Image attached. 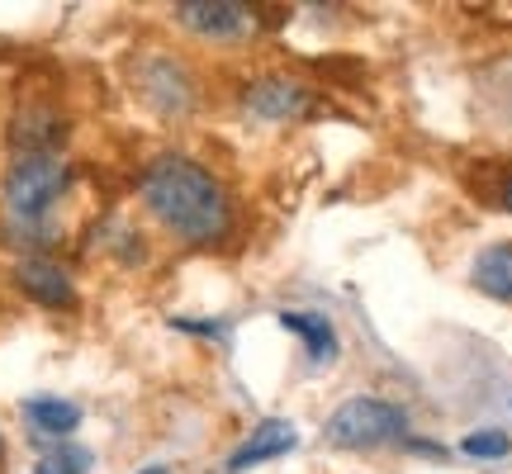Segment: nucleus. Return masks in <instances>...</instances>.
<instances>
[{
	"label": "nucleus",
	"mask_w": 512,
	"mask_h": 474,
	"mask_svg": "<svg viewBox=\"0 0 512 474\" xmlns=\"http://www.w3.org/2000/svg\"><path fill=\"white\" fill-rule=\"evenodd\" d=\"M138 204L171 242L195 247V252L223 247L238 228L233 190L185 152H157L138 171Z\"/></svg>",
	"instance_id": "nucleus-1"
},
{
	"label": "nucleus",
	"mask_w": 512,
	"mask_h": 474,
	"mask_svg": "<svg viewBox=\"0 0 512 474\" xmlns=\"http://www.w3.org/2000/svg\"><path fill=\"white\" fill-rule=\"evenodd\" d=\"M76 185V166L62 152H19L0 176V204L15 228H53V209Z\"/></svg>",
	"instance_id": "nucleus-2"
},
{
	"label": "nucleus",
	"mask_w": 512,
	"mask_h": 474,
	"mask_svg": "<svg viewBox=\"0 0 512 474\" xmlns=\"http://www.w3.org/2000/svg\"><path fill=\"white\" fill-rule=\"evenodd\" d=\"M323 432H328V441L342 446V451H375V446H389V441L408 437V413H403L399 403L366 394V399L342 403Z\"/></svg>",
	"instance_id": "nucleus-3"
},
{
	"label": "nucleus",
	"mask_w": 512,
	"mask_h": 474,
	"mask_svg": "<svg viewBox=\"0 0 512 474\" xmlns=\"http://www.w3.org/2000/svg\"><path fill=\"white\" fill-rule=\"evenodd\" d=\"M133 91L143 100L147 110L166 114V119H181V114L195 110V72L185 67L181 57L171 53H152L138 62V72H133Z\"/></svg>",
	"instance_id": "nucleus-4"
},
{
	"label": "nucleus",
	"mask_w": 512,
	"mask_h": 474,
	"mask_svg": "<svg viewBox=\"0 0 512 474\" xmlns=\"http://www.w3.org/2000/svg\"><path fill=\"white\" fill-rule=\"evenodd\" d=\"M176 24L204 43H247L256 34V10L238 0H181Z\"/></svg>",
	"instance_id": "nucleus-5"
},
{
	"label": "nucleus",
	"mask_w": 512,
	"mask_h": 474,
	"mask_svg": "<svg viewBox=\"0 0 512 474\" xmlns=\"http://www.w3.org/2000/svg\"><path fill=\"white\" fill-rule=\"evenodd\" d=\"M10 280H15V290L24 294L29 304H38V309H48V313H72L76 304H81L72 271H67L57 256H19Z\"/></svg>",
	"instance_id": "nucleus-6"
},
{
	"label": "nucleus",
	"mask_w": 512,
	"mask_h": 474,
	"mask_svg": "<svg viewBox=\"0 0 512 474\" xmlns=\"http://www.w3.org/2000/svg\"><path fill=\"white\" fill-rule=\"evenodd\" d=\"M242 105L256 119H266V124H290V119H304L313 110V95L294 76H256V81H247V91H242Z\"/></svg>",
	"instance_id": "nucleus-7"
},
{
	"label": "nucleus",
	"mask_w": 512,
	"mask_h": 474,
	"mask_svg": "<svg viewBox=\"0 0 512 474\" xmlns=\"http://www.w3.org/2000/svg\"><path fill=\"white\" fill-rule=\"evenodd\" d=\"M62 138H67V114L57 105H24V110L10 119V147L19 152H62Z\"/></svg>",
	"instance_id": "nucleus-8"
},
{
	"label": "nucleus",
	"mask_w": 512,
	"mask_h": 474,
	"mask_svg": "<svg viewBox=\"0 0 512 474\" xmlns=\"http://www.w3.org/2000/svg\"><path fill=\"white\" fill-rule=\"evenodd\" d=\"M294 446H299V432H294V422L266 418V422H256L252 432H247V441H242L238 451L223 460V474H247L252 465H266V460H275V456H290Z\"/></svg>",
	"instance_id": "nucleus-9"
},
{
	"label": "nucleus",
	"mask_w": 512,
	"mask_h": 474,
	"mask_svg": "<svg viewBox=\"0 0 512 474\" xmlns=\"http://www.w3.org/2000/svg\"><path fill=\"white\" fill-rule=\"evenodd\" d=\"M24 422H29L34 437L67 441L81 427V403L57 399V394H38V399H24Z\"/></svg>",
	"instance_id": "nucleus-10"
},
{
	"label": "nucleus",
	"mask_w": 512,
	"mask_h": 474,
	"mask_svg": "<svg viewBox=\"0 0 512 474\" xmlns=\"http://www.w3.org/2000/svg\"><path fill=\"white\" fill-rule=\"evenodd\" d=\"M280 328L294 332V337H304V347L318 365H332L337 361V332L323 313H304V309H285L280 313Z\"/></svg>",
	"instance_id": "nucleus-11"
},
{
	"label": "nucleus",
	"mask_w": 512,
	"mask_h": 474,
	"mask_svg": "<svg viewBox=\"0 0 512 474\" xmlns=\"http://www.w3.org/2000/svg\"><path fill=\"white\" fill-rule=\"evenodd\" d=\"M475 285L498 304H512V247H484L475 256Z\"/></svg>",
	"instance_id": "nucleus-12"
},
{
	"label": "nucleus",
	"mask_w": 512,
	"mask_h": 474,
	"mask_svg": "<svg viewBox=\"0 0 512 474\" xmlns=\"http://www.w3.org/2000/svg\"><path fill=\"white\" fill-rule=\"evenodd\" d=\"M91 451L76 441H57L53 451H43L34 465V474H91Z\"/></svg>",
	"instance_id": "nucleus-13"
},
{
	"label": "nucleus",
	"mask_w": 512,
	"mask_h": 474,
	"mask_svg": "<svg viewBox=\"0 0 512 474\" xmlns=\"http://www.w3.org/2000/svg\"><path fill=\"white\" fill-rule=\"evenodd\" d=\"M460 451L470 460H503L512 451V437L508 432H470V437L460 441Z\"/></svg>",
	"instance_id": "nucleus-14"
},
{
	"label": "nucleus",
	"mask_w": 512,
	"mask_h": 474,
	"mask_svg": "<svg viewBox=\"0 0 512 474\" xmlns=\"http://www.w3.org/2000/svg\"><path fill=\"white\" fill-rule=\"evenodd\" d=\"M498 200H503V209H508V214H512V176H508V181H503V190H498Z\"/></svg>",
	"instance_id": "nucleus-15"
},
{
	"label": "nucleus",
	"mask_w": 512,
	"mask_h": 474,
	"mask_svg": "<svg viewBox=\"0 0 512 474\" xmlns=\"http://www.w3.org/2000/svg\"><path fill=\"white\" fill-rule=\"evenodd\" d=\"M138 474H171L166 465H147V470H138Z\"/></svg>",
	"instance_id": "nucleus-16"
},
{
	"label": "nucleus",
	"mask_w": 512,
	"mask_h": 474,
	"mask_svg": "<svg viewBox=\"0 0 512 474\" xmlns=\"http://www.w3.org/2000/svg\"><path fill=\"white\" fill-rule=\"evenodd\" d=\"M0 465H5V432H0Z\"/></svg>",
	"instance_id": "nucleus-17"
}]
</instances>
